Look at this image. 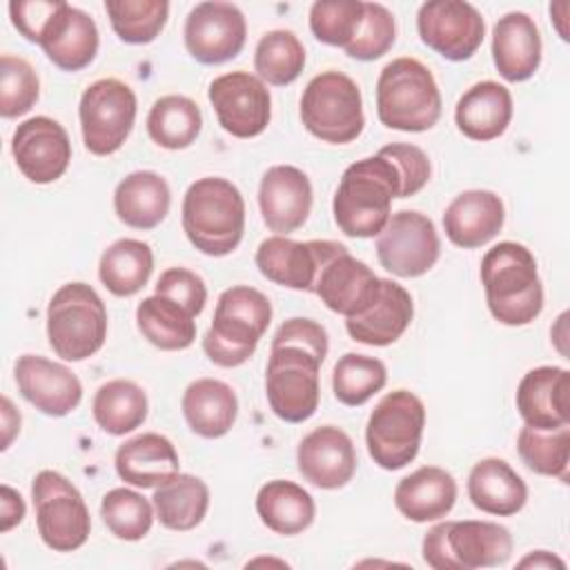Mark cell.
Instances as JSON below:
<instances>
[{
	"label": "cell",
	"mask_w": 570,
	"mask_h": 570,
	"mask_svg": "<svg viewBox=\"0 0 570 570\" xmlns=\"http://www.w3.org/2000/svg\"><path fill=\"white\" fill-rule=\"evenodd\" d=\"M203 129L200 107L180 94L160 96L147 114V134L163 149H187Z\"/></svg>",
	"instance_id": "obj_39"
},
{
	"label": "cell",
	"mask_w": 570,
	"mask_h": 570,
	"mask_svg": "<svg viewBox=\"0 0 570 570\" xmlns=\"http://www.w3.org/2000/svg\"><path fill=\"white\" fill-rule=\"evenodd\" d=\"M566 13H568V2L566 0H559V2H552L550 4V20L557 29V33L561 36V40L568 42V29H566Z\"/></svg>",
	"instance_id": "obj_55"
},
{
	"label": "cell",
	"mask_w": 570,
	"mask_h": 570,
	"mask_svg": "<svg viewBox=\"0 0 570 570\" xmlns=\"http://www.w3.org/2000/svg\"><path fill=\"white\" fill-rule=\"evenodd\" d=\"M412 316L414 303L410 292L392 278H381L376 298L361 314L345 318V330L356 343L385 347L403 336Z\"/></svg>",
	"instance_id": "obj_24"
},
{
	"label": "cell",
	"mask_w": 570,
	"mask_h": 570,
	"mask_svg": "<svg viewBox=\"0 0 570 570\" xmlns=\"http://www.w3.org/2000/svg\"><path fill=\"white\" fill-rule=\"evenodd\" d=\"M40 96V80L29 60L11 53L0 58V116L18 118L31 111Z\"/></svg>",
	"instance_id": "obj_46"
},
{
	"label": "cell",
	"mask_w": 570,
	"mask_h": 570,
	"mask_svg": "<svg viewBox=\"0 0 570 570\" xmlns=\"http://www.w3.org/2000/svg\"><path fill=\"white\" fill-rule=\"evenodd\" d=\"M301 120L323 142L347 145L356 140L365 127L358 85L343 71H321L303 89Z\"/></svg>",
	"instance_id": "obj_8"
},
{
	"label": "cell",
	"mask_w": 570,
	"mask_h": 570,
	"mask_svg": "<svg viewBox=\"0 0 570 570\" xmlns=\"http://www.w3.org/2000/svg\"><path fill=\"white\" fill-rule=\"evenodd\" d=\"M425 428V405L410 390L387 392L365 425V445L383 470H401L419 454Z\"/></svg>",
	"instance_id": "obj_9"
},
{
	"label": "cell",
	"mask_w": 570,
	"mask_h": 570,
	"mask_svg": "<svg viewBox=\"0 0 570 570\" xmlns=\"http://www.w3.org/2000/svg\"><path fill=\"white\" fill-rule=\"evenodd\" d=\"M154 503L129 488H114L100 501V517L107 530L120 541H140L154 523Z\"/></svg>",
	"instance_id": "obj_44"
},
{
	"label": "cell",
	"mask_w": 570,
	"mask_h": 570,
	"mask_svg": "<svg viewBox=\"0 0 570 570\" xmlns=\"http://www.w3.org/2000/svg\"><path fill=\"white\" fill-rule=\"evenodd\" d=\"M336 240H292L287 236H269L261 240L256 249V267L258 272L287 289L312 292L325 258L338 247Z\"/></svg>",
	"instance_id": "obj_18"
},
{
	"label": "cell",
	"mask_w": 570,
	"mask_h": 570,
	"mask_svg": "<svg viewBox=\"0 0 570 570\" xmlns=\"http://www.w3.org/2000/svg\"><path fill=\"white\" fill-rule=\"evenodd\" d=\"M379 154L387 156L394 163L401 176V198H410L428 185L432 167L428 154L421 147L410 142H392L381 147Z\"/></svg>",
	"instance_id": "obj_49"
},
{
	"label": "cell",
	"mask_w": 570,
	"mask_h": 570,
	"mask_svg": "<svg viewBox=\"0 0 570 570\" xmlns=\"http://www.w3.org/2000/svg\"><path fill=\"white\" fill-rule=\"evenodd\" d=\"M116 474L134 488H158L180 472L174 443L158 432H142L127 439L114 456Z\"/></svg>",
	"instance_id": "obj_28"
},
{
	"label": "cell",
	"mask_w": 570,
	"mask_h": 570,
	"mask_svg": "<svg viewBox=\"0 0 570 570\" xmlns=\"http://www.w3.org/2000/svg\"><path fill=\"white\" fill-rule=\"evenodd\" d=\"M180 407L189 430L203 439L225 436L238 416L236 392L218 379L191 381L183 392Z\"/></svg>",
	"instance_id": "obj_33"
},
{
	"label": "cell",
	"mask_w": 570,
	"mask_h": 570,
	"mask_svg": "<svg viewBox=\"0 0 570 570\" xmlns=\"http://www.w3.org/2000/svg\"><path fill=\"white\" fill-rule=\"evenodd\" d=\"M505 223L503 200L490 189H468L443 212V229L452 245L476 249L488 245Z\"/></svg>",
	"instance_id": "obj_25"
},
{
	"label": "cell",
	"mask_w": 570,
	"mask_h": 570,
	"mask_svg": "<svg viewBox=\"0 0 570 570\" xmlns=\"http://www.w3.org/2000/svg\"><path fill=\"white\" fill-rule=\"evenodd\" d=\"M517 410L525 425L554 430L570 421V372L541 365L523 374L517 385Z\"/></svg>",
	"instance_id": "obj_23"
},
{
	"label": "cell",
	"mask_w": 570,
	"mask_h": 570,
	"mask_svg": "<svg viewBox=\"0 0 570 570\" xmlns=\"http://www.w3.org/2000/svg\"><path fill=\"white\" fill-rule=\"evenodd\" d=\"M517 450L528 470L554 476L568 483L570 465V428L561 425L554 430H539L523 425L517 434Z\"/></svg>",
	"instance_id": "obj_41"
},
{
	"label": "cell",
	"mask_w": 570,
	"mask_h": 570,
	"mask_svg": "<svg viewBox=\"0 0 570 570\" xmlns=\"http://www.w3.org/2000/svg\"><path fill=\"white\" fill-rule=\"evenodd\" d=\"M154 272V252L138 238H118L100 256L98 278L120 298L138 294Z\"/></svg>",
	"instance_id": "obj_37"
},
{
	"label": "cell",
	"mask_w": 570,
	"mask_h": 570,
	"mask_svg": "<svg viewBox=\"0 0 570 570\" xmlns=\"http://www.w3.org/2000/svg\"><path fill=\"white\" fill-rule=\"evenodd\" d=\"M361 0H318L309 7V29L314 38L330 47H347L363 20Z\"/></svg>",
	"instance_id": "obj_45"
},
{
	"label": "cell",
	"mask_w": 570,
	"mask_h": 570,
	"mask_svg": "<svg viewBox=\"0 0 570 570\" xmlns=\"http://www.w3.org/2000/svg\"><path fill=\"white\" fill-rule=\"evenodd\" d=\"M154 294L171 298L183 309H187L194 318L205 309V303H207L205 281L187 267L165 269L156 281V292Z\"/></svg>",
	"instance_id": "obj_48"
},
{
	"label": "cell",
	"mask_w": 570,
	"mask_h": 570,
	"mask_svg": "<svg viewBox=\"0 0 570 570\" xmlns=\"http://www.w3.org/2000/svg\"><path fill=\"white\" fill-rule=\"evenodd\" d=\"M136 325L142 338L165 352L187 350L196 341L194 316L167 296L154 294L138 303Z\"/></svg>",
	"instance_id": "obj_36"
},
{
	"label": "cell",
	"mask_w": 570,
	"mask_h": 570,
	"mask_svg": "<svg viewBox=\"0 0 570 570\" xmlns=\"http://www.w3.org/2000/svg\"><path fill=\"white\" fill-rule=\"evenodd\" d=\"M136 111L138 100L127 82L118 78L91 82L78 105L85 149L94 156L116 154L134 129Z\"/></svg>",
	"instance_id": "obj_12"
},
{
	"label": "cell",
	"mask_w": 570,
	"mask_h": 570,
	"mask_svg": "<svg viewBox=\"0 0 570 570\" xmlns=\"http://www.w3.org/2000/svg\"><path fill=\"white\" fill-rule=\"evenodd\" d=\"M274 343H296L303 347H309L314 354H318L323 361L327 356L330 350V341H327V332L321 323L312 321V318H287L274 334L272 345Z\"/></svg>",
	"instance_id": "obj_51"
},
{
	"label": "cell",
	"mask_w": 570,
	"mask_h": 570,
	"mask_svg": "<svg viewBox=\"0 0 570 570\" xmlns=\"http://www.w3.org/2000/svg\"><path fill=\"white\" fill-rule=\"evenodd\" d=\"M305 67V47L289 29H274L261 36L254 51L256 76L274 87L292 85Z\"/></svg>",
	"instance_id": "obj_40"
},
{
	"label": "cell",
	"mask_w": 570,
	"mask_h": 570,
	"mask_svg": "<svg viewBox=\"0 0 570 570\" xmlns=\"http://www.w3.org/2000/svg\"><path fill=\"white\" fill-rule=\"evenodd\" d=\"M456 481L448 470L423 465L396 483L394 505L407 521L428 523L448 517L456 503Z\"/></svg>",
	"instance_id": "obj_27"
},
{
	"label": "cell",
	"mask_w": 570,
	"mask_h": 570,
	"mask_svg": "<svg viewBox=\"0 0 570 570\" xmlns=\"http://www.w3.org/2000/svg\"><path fill=\"white\" fill-rule=\"evenodd\" d=\"M421 554L434 570L497 568L512 554V534L494 521H441L425 532Z\"/></svg>",
	"instance_id": "obj_6"
},
{
	"label": "cell",
	"mask_w": 570,
	"mask_h": 570,
	"mask_svg": "<svg viewBox=\"0 0 570 570\" xmlns=\"http://www.w3.org/2000/svg\"><path fill=\"white\" fill-rule=\"evenodd\" d=\"M156 519L174 532H187L203 523L209 508V488L194 474H174L154 490Z\"/></svg>",
	"instance_id": "obj_35"
},
{
	"label": "cell",
	"mask_w": 570,
	"mask_h": 570,
	"mask_svg": "<svg viewBox=\"0 0 570 570\" xmlns=\"http://www.w3.org/2000/svg\"><path fill=\"white\" fill-rule=\"evenodd\" d=\"M512 94L494 80H481L463 91L454 107L459 131L476 142H488L505 134L512 120Z\"/></svg>",
	"instance_id": "obj_29"
},
{
	"label": "cell",
	"mask_w": 570,
	"mask_h": 570,
	"mask_svg": "<svg viewBox=\"0 0 570 570\" xmlns=\"http://www.w3.org/2000/svg\"><path fill=\"white\" fill-rule=\"evenodd\" d=\"M481 285L494 321L519 327L543 309V285L532 252L514 240H501L481 258Z\"/></svg>",
	"instance_id": "obj_2"
},
{
	"label": "cell",
	"mask_w": 570,
	"mask_h": 570,
	"mask_svg": "<svg viewBox=\"0 0 570 570\" xmlns=\"http://www.w3.org/2000/svg\"><path fill=\"white\" fill-rule=\"evenodd\" d=\"M183 232L205 256L232 254L245 232V200L240 189L220 176L194 180L183 196Z\"/></svg>",
	"instance_id": "obj_3"
},
{
	"label": "cell",
	"mask_w": 570,
	"mask_h": 570,
	"mask_svg": "<svg viewBox=\"0 0 570 570\" xmlns=\"http://www.w3.org/2000/svg\"><path fill=\"white\" fill-rule=\"evenodd\" d=\"M65 0H13L9 2L11 24L29 40L40 45Z\"/></svg>",
	"instance_id": "obj_50"
},
{
	"label": "cell",
	"mask_w": 570,
	"mask_h": 570,
	"mask_svg": "<svg viewBox=\"0 0 570 570\" xmlns=\"http://www.w3.org/2000/svg\"><path fill=\"white\" fill-rule=\"evenodd\" d=\"M387 383L385 363L367 356L347 352L343 354L332 370V390L338 403L358 407L367 403L376 392H381Z\"/></svg>",
	"instance_id": "obj_42"
},
{
	"label": "cell",
	"mask_w": 570,
	"mask_h": 570,
	"mask_svg": "<svg viewBox=\"0 0 570 570\" xmlns=\"http://www.w3.org/2000/svg\"><path fill=\"white\" fill-rule=\"evenodd\" d=\"M171 205L167 180L149 169L127 174L114 189V212L134 229H154L165 220Z\"/></svg>",
	"instance_id": "obj_32"
},
{
	"label": "cell",
	"mask_w": 570,
	"mask_h": 570,
	"mask_svg": "<svg viewBox=\"0 0 570 570\" xmlns=\"http://www.w3.org/2000/svg\"><path fill=\"white\" fill-rule=\"evenodd\" d=\"M207 98L216 111L218 125L234 138H256L269 125V89L249 71H229L214 78Z\"/></svg>",
	"instance_id": "obj_15"
},
{
	"label": "cell",
	"mask_w": 570,
	"mask_h": 570,
	"mask_svg": "<svg viewBox=\"0 0 570 570\" xmlns=\"http://www.w3.org/2000/svg\"><path fill=\"white\" fill-rule=\"evenodd\" d=\"M20 394L47 416H67L82 401L80 379L62 363L40 354H22L13 365Z\"/></svg>",
	"instance_id": "obj_20"
},
{
	"label": "cell",
	"mask_w": 570,
	"mask_h": 570,
	"mask_svg": "<svg viewBox=\"0 0 570 570\" xmlns=\"http://www.w3.org/2000/svg\"><path fill=\"white\" fill-rule=\"evenodd\" d=\"M376 256L383 269L399 278L428 274L441 256V240L432 218L414 209L394 212L376 236Z\"/></svg>",
	"instance_id": "obj_13"
},
{
	"label": "cell",
	"mask_w": 570,
	"mask_h": 570,
	"mask_svg": "<svg viewBox=\"0 0 570 570\" xmlns=\"http://www.w3.org/2000/svg\"><path fill=\"white\" fill-rule=\"evenodd\" d=\"M492 60L508 82L532 78L541 65V33L523 11H510L492 29Z\"/></svg>",
	"instance_id": "obj_26"
},
{
	"label": "cell",
	"mask_w": 570,
	"mask_h": 570,
	"mask_svg": "<svg viewBox=\"0 0 570 570\" xmlns=\"http://www.w3.org/2000/svg\"><path fill=\"white\" fill-rule=\"evenodd\" d=\"M394 198H401V176L394 163L383 154L361 158L338 180L332 200L334 223L350 238L379 236L392 216Z\"/></svg>",
	"instance_id": "obj_1"
},
{
	"label": "cell",
	"mask_w": 570,
	"mask_h": 570,
	"mask_svg": "<svg viewBox=\"0 0 570 570\" xmlns=\"http://www.w3.org/2000/svg\"><path fill=\"white\" fill-rule=\"evenodd\" d=\"M376 114L390 129H432L441 118V91L432 71L410 56L390 60L376 80Z\"/></svg>",
	"instance_id": "obj_5"
},
{
	"label": "cell",
	"mask_w": 570,
	"mask_h": 570,
	"mask_svg": "<svg viewBox=\"0 0 570 570\" xmlns=\"http://www.w3.org/2000/svg\"><path fill=\"white\" fill-rule=\"evenodd\" d=\"M98 27L89 13L65 2L45 33L40 47L47 58L62 71L89 67L98 53Z\"/></svg>",
	"instance_id": "obj_30"
},
{
	"label": "cell",
	"mask_w": 570,
	"mask_h": 570,
	"mask_svg": "<svg viewBox=\"0 0 570 570\" xmlns=\"http://www.w3.org/2000/svg\"><path fill=\"white\" fill-rule=\"evenodd\" d=\"M256 512L267 530L294 537L314 523L316 505L303 485L287 479H272L256 494Z\"/></svg>",
	"instance_id": "obj_34"
},
{
	"label": "cell",
	"mask_w": 570,
	"mask_h": 570,
	"mask_svg": "<svg viewBox=\"0 0 570 570\" xmlns=\"http://www.w3.org/2000/svg\"><path fill=\"white\" fill-rule=\"evenodd\" d=\"M468 497L472 505L485 514L512 517L523 510L528 485L505 459L485 456L476 461L468 474Z\"/></svg>",
	"instance_id": "obj_31"
},
{
	"label": "cell",
	"mask_w": 570,
	"mask_h": 570,
	"mask_svg": "<svg viewBox=\"0 0 570 570\" xmlns=\"http://www.w3.org/2000/svg\"><path fill=\"white\" fill-rule=\"evenodd\" d=\"M517 566L519 568H559V570L566 568V563L559 557H554L552 552H548V550H532Z\"/></svg>",
	"instance_id": "obj_54"
},
{
	"label": "cell",
	"mask_w": 570,
	"mask_h": 570,
	"mask_svg": "<svg viewBox=\"0 0 570 570\" xmlns=\"http://www.w3.org/2000/svg\"><path fill=\"white\" fill-rule=\"evenodd\" d=\"M27 512L24 499L18 490H13L11 485L2 483L0 488V532H9L13 530L18 523H22Z\"/></svg>",
	"instance_id": "obj_52"
},
{
	"label": "cell",
	"mask_w": 570,
	"mask_h": 570,
	"mask_svg": "<svg viewBox=\"0 0 570 570\" xmlns=\"http://www.w3.org/2000/svg\"><path fill=\"white\" fill-rule=\"evenodd\" d=\"M0 419H2V443H0V450H7L11 445V441L16 439V434L20 432V412L13 407L11 399L9 396H2L0 401Z\"/></svg>",
	"instance_id": "obj_53"
},
{
	"label": "cell",
	"mask_w": 570,
	"mask_h": 570,
	"mask_svg": "<svg viewBox=\"0 0 570 570\" xmlns=\"http://www.w3.org/2000/svg\"><path fill=\"white\" fill-rule=\"evenodd\" d=\"M11 154L27 180L49 185L67 171L71 163V140L58 120L33 116L13 129Z\"/></svg>",
	"instance_id": "obj_17"
},
{
	"label": "cell",
	"mask_w": 570,
	"mask_h": 570,
	"mask_svg": "<svg viewBox=\"0 0 570 570\" xmlns=\"http://www.w3.org/2000/svg\"><path fill=\"white\" fill-rule=\"evenodd\" d=\"M312 183L294 165L269 167L258 185V207L269 232L287 236L305 225L312 212Z\"/></svg>",
	"instance_id": "obj_21"
},
{
	"label": "cell",
	"mask_w": 570,
	"mask_h": 570,
	"mask_svg": "<svg viewBox=\"0 0 570 570\" xmlns=\"http://www.w3.org/2000/svg\"><path fill=\"white\" fill-rule=\"evenodd\" d=\"M47 338L56 356L73 363L105 345L107 309L91 285L71 281L53 292L47 305Z\"/></svg>",
	"instance_id": "obj_7"
},
{
	"label": "cell",
	"mask_w": 570,
	"mask_h": 570,
	"mask_svg": "<svg viewBox=\"0 0 570 570\" xmlns=\"http://www.w3.org/2000/svg\"><path fill=\"white\" fill-rule=\"evenodd\" d=\"M183 38L194 60L200 65H223L243 51L247 22L232 2H198L185 18Z\"/></svg>",
	"instance_id": "obj_16"
},
{
	"label": "cell",
	"mask_w": 570,
	"mask_h": 570,
	"mask_svg": "<svg viewBox=\"0 0 570 570\" xmlns=\"http://www.w3.org/2000/svg\"><path fill=\"white\" fill-rule=\"evenodd\" d=\"M381 278L358 258H354L345 245H338L321 265L314 294L321 303L350 318L361 314L379 294Z\"/></svg>",
	"instance_id": "obj_19"
},
{
	"label": "cell",
	"mask_w": 570,
	"mask_h": 570,
	"mask_svg": "<svg viewBox=\"0 0 570 570\" xmlns=\"http://www.w3.org/2000/svg\"><path fill=\"white\" fill-rule=\"evenodd\" d=\"M416 31L425 47L452 62L470 60L485 36L483 16L463 0H430L419 7Z\"/></svg>",
	"instance_id": "obj_14"
},
{
	"label": "cell",
	"mask_w": 570,
	"mask_h": 570,
	"mask_svg": "<svg viewBox=\"0 0 570 570\" xmlns=\"http://www.w3.org/2000/svg\"><path fill=\"white\" fill-rule=\"evenodd\" d=\"M323 358L296 343H274L265 367V394L272 412L285 423L314 416L321 399L318 370Z\"/></svg>",
	"instance_id": "obj_10"
},
{
	"label": "cell",
	"mask_w": 570,
	"mask_h": 570,
	"mask_svg": "<svg viewBox=\"0 0 570 570\" xmlns=\"http://www.w3.org/2000/svg\"><path fill=\"white\" fill-rule=\"evenodd\" d=\"M272 321L269 298L249 285H234L218 296L203 336L207 358L218 367H238L252 358Z\"/></svg>",
	"instance_id": "obj_4"
},
{
	"label": "cell",
	"mask_w": 570,
	"mask_h": 570,
	"mask_svg": "<svg viewBox=\"0 0 570 570\" xmlns=\"http://www.w3.org/2000/svg\"><path fill=\"white\" fill-rule=\"evenodd\" d=\"M105 11L111 29L127 45L154 42L167 24V0H107Z\"/></svg>",
	"instance_id": "obj_43"
},
{
	"label": "cell",
	"mask_w": 570,
	"mask_h": 570,
	"mask_svg": "<svg viewBox=\"0 0 570 570\" xmlns=\"http://www.w3.org/2000/svg\"><path fill=\"white\" fill-rule=\"evenodd\" d=\"M147 394L129 379H111L102 383L91 401V414L98 428L111 436H125L140 428L147 419Z\"/></svg>",
	"instance_id": "obj_38"
},
{
	"label": "cell",
	"mask_w": 570,
	"mask_h": 570,
	"mask_svg": "<svg viewBox=\"0 0 570 570\" xmlns=\"http://www.w3.org/2000/svg\"><path fill=\"white\" fill-rule=\"evenodd\" d=\"M396 40V22L387 7L379 2H365L361 27L354 40L345 47V53L354 60H376L385 56Z\"/></svg>",
	"instance_id": "obj_47"
},
{
	"label": "cell",
	"mask_w": 570,
	"mask_h": 570,
	"mask_svg": "<svg viewBox=\"0 0 570 570\" xmlns=\"http://www.w3.org/2000/svg\"><path fill=\"white\" fill-rule=\"evenodd\" d=\"M296 463L301 476L314 488L338 490L356 472V450L347 432L336 425H321L301 439Z\"/></svg>",
	"instance_id": "obj_22"
},
{
	"label": "cell",
	"mask_w": 570,
	"mask_h": 570,
	"mask_svg": "<svg viewBox=\"0 0 570 570\" xmlns=\"http://www.w3.org/2000/svg\"><path fill=\"white\" fill-rule=\"evenodd\" d=\"M36 530L53 552L82 548L91 532V517L78 488L56 470H40L31 483Z\"/></svg>",
	"instance_id": "obj_11"
}]
</instances>
